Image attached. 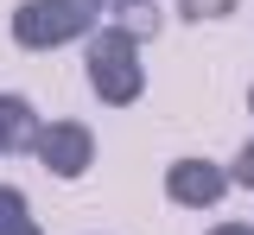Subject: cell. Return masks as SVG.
<instances>
[{
    "instance_id": "obj_5",
    "label": "cell",
    "mask_w": 254,
    "mask_h": 235,
    "mask_svg": "<svg viewBox=\"0 0 254 235\" xmlns=\"http://www.w3.org/2000/svg\"><path fill=\"white\" fill-rule=\"evenodd\" d=\"M32 134H38V115H32V102L0 89V159H6V153H26Z\"/></svg>"
},
{
    "instance_id": "obj_3",
    "label": "cell",
    "mask_w": 254,
    "mask_h": 235,
    "mask_svg": "<svg viewBox=\"0 0 254 235\" xmlns=\"http://www.w3.org/2000/svg\"><path fill=\"white\" fill-rule=\"evenodd\" d=\"M26 153L45 172H58V178H83V172L95 166V134L76 121V115H70V121H38V134H32Z\"/></svg>"
},
{
    "instance_id": "obj_9",
    "label": "cell",
    "mask_w": 254,
    "mask_h": 235,
    "mask_svg": "<svg viewBox=\"0 0 254 235\" xmlns=\"http://www.w3.org/2000/svg\"><path fill=\"white\" fill-rule=\"evenodd\" d=\"M108 6H115L121 19H127V13H153V0H108Z\"/></svg>"
},
{
    "instance_id": "obj_7",
    "label": "cell",
    "mask_w": 254,
    "mask_h": 235,
    "mask_svg": "<svg viewBox=\"0 0 254 235\" xmlns=\"http://www.w3.org/2000/svg\"><path fill=\"white\" fill-rule=\"evenodd\" d=\"M229 13H235V0H178V19H197V26L203 19H229Z\"/></svg>"
},
{
    "instance_id": "obj_6",
    "label": "cell",
    "mask_w": 254,
    "mask_h": 235,
    "mask_svg": "<svg viewBox=\"0 0 254 235\" xmlns=\"http://www.w3.org/2000/svg\"><path fill=\"white\" fill-rule=\"evenodd\" d=\"M0 235H45L32 223V203L13 191V184H0Z\"/></svg>"
},
{
    "instance_id": "obj_10",
    "label": "cell",
    "mask_w": 254,
    "mask_h": 235,
    "mask_svg": "<svg viewBox=\"0 0 254 235\" xmlns=\"http://www.w3.org/2000/svg\"><path fill=\"white\" fill-rule=\"evenodd\" d=\"M210 235H254V223H216Z\"/></svg>"
},
{
    "instance_id": "obj_1",
    "label": "cell",
    "mask_w": 254,
    "mask_h": 235,
    "mask_svg": "<svg viewBox=\"0 0 254 235\" xmlns=\"http://www.w3.org/2000/svg\"><path fill=\"white\" fill-rule=\"evenodd\" d=\"M140 45H146V38L133 32L127 19H115V26H102V32L89 38V89H95V102H108V108L140 102V89H146Z\"/></svg>"
},
{
    "instance_id": "obj_8",
    "label": "cell",
    "mask_w": 254,
    "mask_h": 235,
    "mask_svg": "<svg viewBox=\"0 0 254 235\" xmlns=\"http://www.w3.org/2000/svg\"><path fill=\"white\" fill-rule=\"evenodd\" d=\"M248 108H254V89H248ZM229 178H235V184H248V191H254V140L242 146V153H235V166H229Z\"/></svg>"
},
{
    "instance_id": "obj_2",
    "label": "cell",
    "mask_w": 254,
    "mask_h": 235,
    "mask_svg": "<svg viewBox=\"0 0 254 235\" xmlns=\"http://www.w3.org/2000/svg\"><path fill=\"white\" fill-rule=\"evenodd\" d=\"M102 13H108V0H26L13 13V45L19 51H58L70 38H95Z\"/></svg>"
},
{
    "instance_id": "obj_4",
    "label": "cell",
    "mask_w": 254,
    "mask_h": 235,
    "mask_svg": "<svg viewBox=\"0 0 254 235\" xmlns=\"http://www.w3.org/2000/svg\"><path fill=\"white\" fill-rule=\"evenodd\" d=\"M229 184H235V178H229V166H216V159H172V166H165V197L178 203V210H210V203H222Z\"/></svg>"
}]
</instances>
